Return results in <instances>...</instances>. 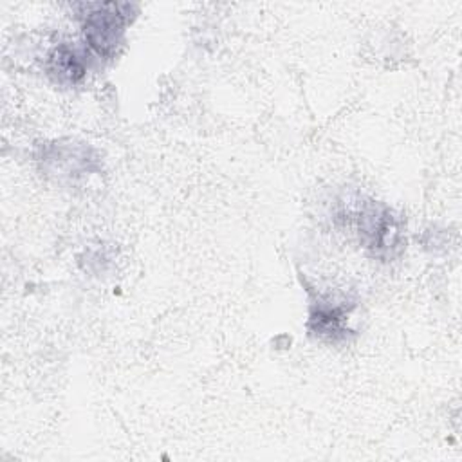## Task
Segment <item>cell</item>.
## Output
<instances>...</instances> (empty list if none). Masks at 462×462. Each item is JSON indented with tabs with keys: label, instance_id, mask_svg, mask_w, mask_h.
I'll list each match as a JSON object with an SVG mask.
<instances>
[{
	"label": "cell",
	"instance_id": "cell-1",
	"mask_svg": "<svg viewBox=\"0 0 462 462\" xmlns=\"http://www.w3.org/2000/svg\"><path fill=\"white\" fill-rule=\"evenodd\" d=\"M90 11L85 18V34L90 45L99 54L112 52L123 34L125 16L117 4H96L88 5Z\"/></svg>",
	"mask_w": 462,
	"mask_h": 462
},
{
	"label": "cell",
	"instance_id": "cell-2",
	"mask_svg": "<svg viewBox=\"0 0 462 462\" xmlns=\"http://www.w3.org/2000/svg\"><path fill=\"white\" fill-rule=\"evenodd\" d=\"M51 72H54L60 81H76L83 76L85 69L83 61L72 49L60 47L51 56Z\"/></svg>",
	"mask_w": 462,
	"mask_h": 462
}]
</instances>
